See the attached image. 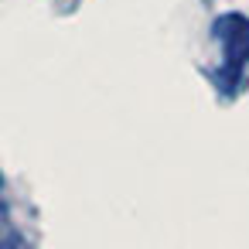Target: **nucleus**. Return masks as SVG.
<instances>
[{"label":"nucleus","mask_w":249,"mask_h":249,"mask_svg":"<svg viewBox=\"0 0 249 249\" xmlns=\"http://www.w3.org/2000/svg\"><path fill=\"white\" fill-rule=\"evenodd\" d=\"M212 35L222 41V48H225V69H222V82H225V89L232 92L235 86H239V75H242V69H246V62H249V21L242 18V14H222L215 24H212Z\"/></svg>","instance_id":"obj_1"}]
</instances>
